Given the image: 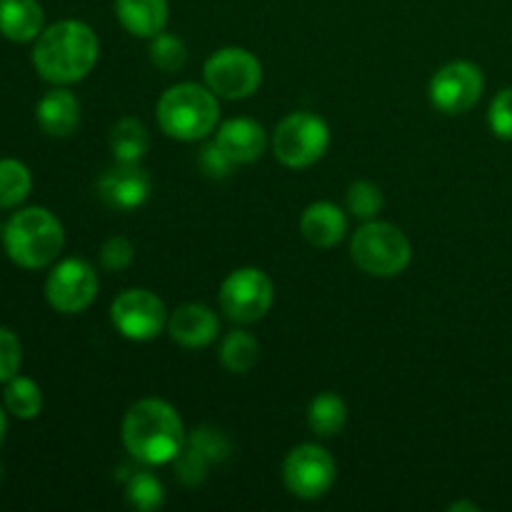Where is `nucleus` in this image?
I'll use <instances>...</instances> for the list:
<instances>
[{
	"mask_svg": "<svg viewBox=\"0 0 512 512\" xmlns=\"http://www.w3.org/2000/svg\"><path fill=\"white\" fill-rule=\"evenodd\" d=\"M150 60L163 73H178L188 63V48L178 35L158 33L155 38H150Z\"/></svg>",
	"mask_w": 512,
	"mask_h": 512,
	"instance_id": "obj_25",
	"label": "nucleus"
},
{
	"mask_svg": "<svg viewBox=\"0 0 512 512\" xmlns=\"http://www.w3.org/2000/svg\"><path fill=\"white\" fill-rule=\"evenodd\" d=\"M215 143L225 150L235 165L255 163L268 148L265 128L253 118H230L220 125Z\"/></svg>",
	"mask_w": 512,
	"mask_h": 512,
	"instance_id": "obj_15",
	"label": "nucleus"
},
{
	"mask_svg": "<svg viewBox=\"0 0 512 512\" xmlns=\"http://www.w3.org/2000/svg\"><path fill=\"white\" fill-rule=\"evenodd\" d=\"M173 463H175V473H178V478L183 480L185 485H198L203 483L205 475H208L210 460L185 443V448L180 450V455L173 460Z\"/></svg>",
	"mask_w": 512,
	"mask_h": 512,
	"instance_id": "obj_30",
	"label": "nucleus"
},
{
	"mask_svg": "<svg viewBox=\"0 0 512 512\" xmlns=\"http://www.w3.org/2000/svg\"><path fill=\"white\" fill-rule=\"evenodd\" d=\"M45 13L38 0H0V35L13 43H30L43 33Z\"/></svg>",
	"mask_w": 512,
	"mask_h": 512,
	"instance_id": "obj_19",
	"label": "nucleus"
},
{
	"mask_svg": "<svg viewBox=\"0 0 512 512\" xmlns=\"http://www.w3.org/2000/svg\"><path fill=\"white\" fill-rule=\"evenodd\" d=\"M300 233L315 248H333L348 233V218L338 205L320 200L305 208L300 215Z\"/></svg>",
	"mask_w": 512,
	"mask_h": 512,
	"instance_id": "obj_16",
	"label": "nucleus"
},
{
	"mask_svg": "<svg viewBox=\"0 0 512 512\" xmlns=\"http://www.w3.org/2000/svg\"><path fill=\"white\" fill-rule=\"evenodd\" d=\"M483 70L470 60H453L443 65L430 80V103L445 115H460L475 108L483 95Z\"/></svg>",
	"mask_w": 512,
	"mask_h": 512,
	"instance_id": "obj_10",
	"label": "nucleus"
},
{
	"mask_svg": "<svg viewBox=\"0 0 512 512\" xmlns=\"http://www.w3.org/2000/svg\"><path fill=\"white\" fill-rule=\"evenodd\" d=\"M100 43L95 30L83 20H58L35 38L33 65L48 83L70 85L95 68Z\"/></svg>",
	"mask_w": 512,
	"mask_h": 512,
	"instance_id": "obj_1",
	"label": "nucleus"
},
{
	"mask_svg": "<svg viewBox=\"0 0 512 512\" xmlns=\"http://www.w3.org/2000/svg\"><path fill=\"white\" fill-rule=\"evenodd\" d=\"M203 75L218 98L245 100L263 83V65L245 48H220L208 58Z\"/></svg>",
	"mask_w": 512,
	"mask_h": 512,
	"instance_id": "obj_8",
	"label": "nucleus"
},
{
	"mask_svg": "<svg viewBox=\"0 0 512 512\" xmlns=\"http://www.w3.org/2000/svg\"><path fill=\"white\" fill-rule=\"evenodd\" d=\"M110 320L123 338L145 343V340L158 338L160 330L168 323V315L158 295L145 288H130L113 300Z\"/></svg>",
	"mask_w": 512,
	"mask_h": 512,
	"instance_id": "obj_11",
	"label": "nucleus"
},
{
	"mask_svg": "<svg viewBox=\"0 0 512 512\" xmlns=\"http://www.w3.org/2000/svg\"><path fill=\"white\" fill-rule=\"evenodd\" d=\"M125 493H128L130 505H133L135 510H143V512L158 510L165 500L163 483H160L153 473H145V470L143 473L130 475Z\"/></svg>",
	"mask_w": 512,
	"mask_h": 512,
	"instance_id": "obj_26",
	"label": "nucleus"
},
{
	"mask_svg": "<svg viewBox=\"0 0 512 512\" xmlns=\"http://www.w3.org/2000/svg\"><path fill=\"white\" fill-rule=\"evenodd\" d=\"M335 475H338V468H335L333 455L313 443L293 448L283 463L285 488L300 500L323 498L333 488Z\"/></svg>",
	"mask_w": 512,
	"mask_h": 512,
	"instance_id": "obj_9",
	"label": "nucleus"
},
{
	"mask_svg": "<svg viewBox=\"0 0 512 512\" xmlns=\"http://www.w3.org/2000/svg\"><path fill=\"white\" fill-rule=\"evenodd\" d=\"M5 430H8V420H5L3 408H0V443H3V438H5Z\"/></svg>",
	"mask_w": 512,
	"mask_h": 512,
	"instance_id": "obj_35",
	"label": "nucleus"
},
{
	"mask_svg": "<svg viewBox=\"0 0 512 512\" xmlns=\"http://www.w3.org/2000/svg\"><path fill=\"white\" fill-rule=\"evenodd\" d=\"M3 245L15 265L40 270L53 263L63 250V223L48 208L18 210L3 228Z\"/></svg>",
	"mask_w": 512,
	"mask_h": 512,
	"instance_id": "obj_4",
	"label": "nucleus"
},
{
	"mask_svg": "<svg viewBox=\"0 0 512 512\" xmlns=\"http://www.w3.org/2000/svg\"><path fill=\"white\" fill-rule=\"evenodd\" d=\"M328 145V123L308 110L285 115L273 133V153L285 168H310L323 158Z\"/></svg>",
	"mask_w": 512,
	"mask_h": 512,
	"instance_id": "obj_6",
	"label": "nucleus"
},
{
	"mask_svg": "<svg viewBox=\"0 0 512 512\" xmlns=\"http://www.w3.org/2000/svg\"><path fill=\"white\" fill-rule=\"evenodd\" d=\"M3 400L8 413L15 415L18 420H33L43 410V393H40L38 383L30 378H23V375H15L13 380L5 383Z\"/></svg>",
	"mask_w": 512,
	"mask_h": 512,
	"instance_id": "obj_23",
	"label": "nucleus"
},
{
	"mask_svg": "<svg viewBox=\"0 0 512 512\" xmlns=\"http://www.w3.org/2000/svg\"><path fill=\"white\" fill-rule=\"evenodd\" d=\"M168 333L183 348H205L220 333L218 315L200 303L180 305L168 320Z\"/></svg>",
	"mask_w": 512,
	"mask_h": 512,
	"instance_id": "obj_14",
	"label": "nucleus"
},
{
	"mask_svg": "<svg viewBox=\"0 0 512 512\" xmlns=\"http://www.w3.org/2000/svg\"><path fill=\"white\" fill-rule=\"evenodd\" d=\"M35 118L43 133L53 135V138H65L73 133L80 123V103L70 90L55 88L40 98L38 108H35Z\"/></svg>",
	"mask_w": 512,
	"mask_h": 512,
	"instance_id": "obj_17",
	"label": "nucleus"
},
{
	"mask_svg": "<svg viewBox=\"0 0 512 512\" xmlns=\"http://www.w3.org/2000/svg\"><path fill=\"white\" fill-rule=\"evenodd\" d=\"M348 210L360 220H373L383 210V193L370 180H358L348 188Z\"/></svg>",
	"mask_w": 512,
	"mask_h": 512,
	"instance_id": "obj_27",
	"label": "nucleus"
},
{
	"mask_svg": "<svg viewBox=\"0 0 512 512\" xmlns=\"http://www.w3.org/2000/svg\"><path fill=\"white\" fill-rule=\"evenodd\" d=\"M350 258L373 278H395L410 265L413 248L398 225L368 220L350 240Z\"/></svg>",
	"mask_w": 512,
	"mask_h": 512,
	"instance_id": "obj_5",
	"label": "nucleus"
},
{
	"mask_svg": "<svg viewBox=\"0 0 512 512\" xmlns=\"http://www.w3.org/2000/svg\"><path fill=\"white\" fill-rule=\"evenodd\" d=\"M95 295H98V273L88 260H63L45 280V298L58 313H83L93 305Z\"/></svg>",
	"mask_w": 512,
	"mask_h": 512,
	"instance_id": "obj_12",
	"label": "nucleus"
},
{
	"mask_svg": "<svg viewBox=\"0 0 512 512\" xmlns=\"http://www.w3.org/2000/svg\"><path fill=\"white\" fill-rule=\"evenodd\" d=\"M168 0H115L120 25L135 38H155L168 25Z\"/></svg>",
	"mask_w": 512,
	"mask_h": 512,
	"instance_id": "obj_18",
	"label": "nucleus"
},
{
	"mask_svg": "<svg viewBox=\"0 0 512 512\" xmlns=\"http://www.w3.org/2000/svg\"><path fill=\"white\" fill-rule=\"evenodd\" d=\"M158 125L168 138L193 143L208 138L220 118L218 95L198 83H178L158 100Z\"/></svg>",
	"mask_w": 512,
	"mask_h": 512,
	"instance_id": "obj_3",
	"label": "nucleus"
},
{
	"mask_svg": "<svg viewBox=\"0 0 512 512\" xmlns=\"http://www.w3.org/2000/svg\"><path fill=\"white\" fill-rule=\"evenodd\" d=\"M33 188L28 165L15 158L0 160V208H15L23 203Z\"/></svg>",
	"mask_w": 512,
	"mask_h": 512,
	"instance_id": "obj_24",
	"label": "nucleus"
},
{
	"mask_svg": "<svg viewBox=\"0 0 512 512\" xmlns=\"http://www.w3.org/2000/svg\"><path fill=\"white\" fill-rule=\"evenodd\" d=\"M450 510L453 512H458V510H470V512H478L480 508L475 503H453L450 505Z\"/></svg>",
	"mask_w": 512,
	"mask_h": 512,
	"instance_id": "obj_34",
	"label": "nucleus"
},
{
	"mask_svg": "<svg viewBox=\"0 0 512 512\" xmlns=\"http://www.w3.org/2000/svg\"><path fill=\"white\" fill-rule=\"evenodd\" d=\"M488 123L498 138L512 140V88L500 90L488 110Z\"/></svg>",
	"mask_w": 512,
	"mask_h": 512,
	"instance_id": "obj_31",
	"label": "nucleus"
},
{
	"mask_svg": "<svg viewBox=\"0 0 512 512\" xmlns=\"http://www.w3.org/2000/svg\"><path fill=\"white\" fill-rule=\"evenodd\" d=\"M200 168H203L208 178H225L235 168V163L225 155V150L218 143H210L200 153Z\"/></svg>",
	"mask_w": 512,
	"mask_h": 512,
	"instance_id": "obj_33",
	"label": "nucleus"
},
{
	"mask_svg": "<svg viewBox=\"0 0 512 512\" xmlns=\"http://www.w3.org/2000/svg\"><path fill=\"white\" fill-rule=\"evenodd\" d=\"M188 445L198 450L200 455H205L210 463H218V460H225L230 455L228 435L220 433V430L215 428H208V425H203V428H198L195 433H190Z\"/></svg>",
	"mask_w": 512,
	"mask_h": 512,
	"instance_id": "obj_28",
	"label": "nucleus"
},
{
	"mask_svg": "<svg viewBox=\"0 0 512 512\" xmlns=\"http://www.w3.org/2000/svg\"><path fill=\"white\" fill-rule=\"evenodd\" d=\"M20 363H23V348L13 330L0 325V383H8L18 375Z\"/></svg>",
	"mask_w": 512,
	"mask_h": 512,
	"instance_id": "obj_29",
	"label": "nucleus"
},
{
	"mask_svg": "<svg viewBox=\"0 0 512 512\" xmlns=\"http://www.w3.org/2000/svg\"><path fill=\"white\" fill-rule=\"evenodd\" d=\"M150 148L148 128L138 118H123L110 130V150L118 163H140Z\"/></svg>",
	"mask_w": 512,
	"mask_h": 512,
	"instance_id": "obj_20",
	"label": "nucleus"
},
{
	"mask_svg": "<svg viewBox=\"0 0 512 512\" xmlns=\"http://www.w3.org/2000/svg\"><path fill=\"white\" fill-rule=\"evenodd\" d=\"M260 358V343L245 330H233L220 343V363L235 375H245L255 368Z\"/></svg>",
	"mask_w": 512,
	"mask_h": 512,
	"instance_id": "obj_22",
	"label": "nucleus"
},
{
	"mask_svg": "<svg viewBox=\"0 0 512 512\" xmlns=\"http://www.w3.org/2000/svg\"><path fill=\"white\" fill-rule=\"evenodd\" d=\"M133 255V243L128 238H123V235H115L100 250V263H103L105 270H125L133 263Z\"/></svg>",
	"mask_w": 512,
	"mask_h": 512,
	"instance_id": "obj_32",
	"label": "nucleus"
},
{
	"mask_svg": "<svg viewBox=\"0 0 512 512\" xmlns=\"http://www.w3.org/2000/svg\"><path fill=\"white\" fill-rule=\"evenodd\" d=\"M153 180L140 163H118L98 180V195L115 210H135L148 200Z\"/></svg>",
	"mask_w": 512,
	"mask_h": 512,
	"instance_id": "obj_13",
	"label": "nucleus"
},
{
	"mask_svg": "<svg viewBox=\"0 0 512 512\" xmlns=\"http://www.w3.org/2000/svg\"><path fill=\"white\" fill-rule=\"evenodd\" d=\"M275 288L273 280L258 268L233 270L220 285V310L228 315L233 323L250 325L258 323L273 308Z\"/></svg>",
	"mask_w": 512,
	"mask_h": 512,
	"instance_id": "obj_7",
	"label": "nucleus"
},
{
	"mask_svg": "<svg viewBox=\"0 0 512 512\" xmlns=\"http://www.w3.org/2000/svg\"><path fill=\"white\" fill-rule=\"evenodd\" d=\"M345 420H348V408H345V400L340 395L320 393L310 403L308 425L320 438H333V435H338L345 428Z\"/></svg>",
	"mask_w": 512,
	"mask_h": 512,
	"instance_id": "obj_21",
	"label": "nucleus"
},
{
	"mask_svg": "<svg viewBox=\"0 0 512 512\" xmlns=\"http://www.w3.org/2000/svg\"><path fill=\"white\" fill-rule=\"evenodd\" d=\"M123 445L138 463L168 465L185 448V425L178 410L158 398H143L123 418Z\"/></svg>",
	"mask_w": 512,
	"mask_h": 512,
	"instance_id": "obj_2",
	"label": "nucleus"
}]
</instances>
